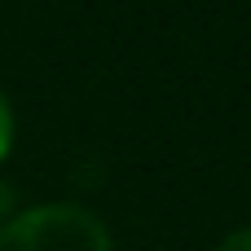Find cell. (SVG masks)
Instances as JSON below:
<instances>
[{"label":"cell","instance_id":"6da1fadb","mask_svg":"<svg viewBox=\"0 0 251 251\" xmlns=\"http://www.w3.org/2000/svg\"><path fill=\"white\" fill-rule=\"evenodd\" d=\"M0 251H115L110 229L79 203H35L0 225Z\"/></svg>","mask_w":251,"mask_h":251},{"label":"cell","instance_id":"7a4b0ae2","mask_svg":"<svg viewBox=\"0 0 251 251\" xmlns=\"http://www.w3.org/2000/svg\"><path fill=\"white\" fill-rule=\"evenodd\" d=\"M9 150H13V106H9V97L0 93V163L9 159Z\"/></svg>","mask_w":251,"mask_h":251},{"label":"cell","instance_id":"3957f363","mask_svg":"<svg viewBox=\"0 0 251 251\" xmlns=\"http://www.w3.org/2000/svg\"><path fill=\"white\" fill-rule=\"evenodd\" d=\"M216 251H251V225H247V229H234V234H225V238L216 243Z\"/></svg>","mask_w":251,"mask_h":251},{"label":"cell","instance_id":"277c9868","mask_svg":"<svg viewBox=\"0 0 251 251\" xmlns=\"http://www.w3.org/2000/svg\"><path fill=\"white\" fill-rule=\"evenodd\" d=\"M9 216H13V190H9V185L0 181V225H4Z\"/></svg>","mask_w":251,"mask_h":251}]
</instances>
